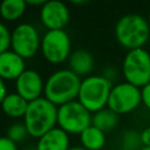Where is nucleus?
<instances>
[{
    "mask_svg": "<svg viewBox=\"0 0 150 150\" xmlns=\"http://www.w3.org/2000/svg\"><path fill=\"white\" fill-rule=\"evenodd\" d=\"M117 121H118L117 114L110 110L109 108H104L102 110L94 112L91 117V125L105 132V131H110L111 129H114L117 124Z\"/></svg>",
    "mask_w": 150,
    "mask_h": 150,
    "instance_id": "17",
    "label": "nucleus"
},
{
    "mask_svg": "<svg viewBox=\"0 0 150 150\" xmlns=\"http://www.w3.org/2000/svg\"><path fill=\"white\" fill-rule=\"evenodd\" d=\"M82 146L87 150H100L105 143V135L103 131L94 125H89L80 135Z\"/></svg>",
    "mask_w": 150,
    "mask_h": 150,
    "instance_id": "16",
    "label": "nucleus"
},
{
    "mask_svg": "<svg viewBox=\"0 0 150 150\" xmlns=\"http://www.w3.org/2000/svg\"><path fill=\"white\" fill-rule=\"evenodd\" d=\"M141 142L145 146H150V128H146L141 134Z\"/></svg>",
    "mask_w": 150,
    "mask_h": 150,
    "instance_id": "23",
    "label": "nucleus"
},
{
    "mask_svg": "<svg viewBox=\"0 0 150 150\" xmlns=\"http://www.w3.org/2000/svg\"><path fill=\"white\" fill-rule=\"evenodd\" d=\"M28 103L23 97H21L18 93H9L6 95L4 101L0 103L2 111L13 118H19L25 116Z\"/></svg>",
    "mask_w": 150,
    "mask_h": 150,
    "instance_id": "15",
    "label": "nucleus"
},
{
    "mask_svg": "<svg viewBox=\"0 0 150 150\" xmlns=\"http://www.w3.org/2000/svg\"><path fill=\"white\" fill-rule=\"evenodd\" d=\"M27 135H28V131H27L23 122L22 123H14L7 130V137L15 143L21 142Z\"/></svg>",
    "mask_w": 150,
    "mask_h": 150,
    "instance_id": "19",
    "label": "nucleus"
},
{
    "mask_svg": "<svg viewBox=\"0 0 150 150\" xmlns=\"http://www.w3.org/2000/svg\"><path fill=\"white\" fill-rule=\"evenodd\" d=\"M0 150H18V145L7 136H0Z\"/></svg>",
    "mask_w": 150,
    "mask_h": 150,
    "instance_id": "21",
    "label": "nucleus"
},
{
    "mask_svg": "<svg viewBox=\"0 0 150 150\" xmlns=\"http://www.w3.org/2000/svg\"><path fill=\"white\" fill-rule=\"evenodd\" d=\"M148 22H149V26H150V12H149V18H148Z\"/></svg>",
    "mask_w": 150,
    "mask_h": 150,
    "instance_id": "28",
    "label": "nucleus"
},
{
    "mask_svg": "<svg viewBox=\"0 0 150 150\" xmlns=\"http://www.w3.org/2000/svg\"><path fill=\"white\" fill-rule=\"evenodd\" d=\"M40 49L48 62L61 63L70 56V38L64 29H47L41 38Z\"/></svg>",
    "mask_w": 150,
    "mask_h": 150,
    "instance_id": "7",
    "label": "nucleus"
},
{
    "mask_svg": "<svg viewBox=\"0 0 150 150\" xmlns=\"http://www.w3.org/2000/svg\"><path fill=\"white\" fill-rule=\"evenodd\" d=\"M27 2L25 0H4L0 4V15L7 21H15L25 13Z\"/></svg>",
    "mask_w": 150,
    "mask_h": 150,
    "instance_id": "18",
    "label": "nucleus"
},
{
    "mask_svg": "<svg viewBox=\"0 0 150 150\" xmlns=\"http://www.w3.org/2000/svg\"><path fill=\"white\" fill-rule=\"evenodd\" d=\"M81 79L70 69H59L45 82V97L56 107L75 101L79 96Z\"/></svg>",
    "mask_w": 150,
    "mask_h": 150,
    "instance_id": "1",
    "label": "nucleus"
},
{
    "mask_svg": "<svg viewBox=\"0 0 150 150\" xmlns=\"http://www.w3.org/2000/svg\"><path fill=\"white\" fill-rule=\"evenodd\" d=\"M6 95H7V89H6V86H5L4 80L0 77V103L4 101V98L6 97Z\"/></svg>",
    "mask_w": 150,
    "mask_h": 150,
    "instance_id": "24",
    "label": "nucleus"
},
{
    "mask_svg": "<svg viewBox=\"0 0 150 150\" xmlns=\"http://www.w3.org/2000/svg\"><path fill=\"white\" fill-rule=\"evenodd\" d=\"M68 150H87V149H84L83 146H70Z\"/></svg>",
    "mask_w": 150,
    "mask_h": 150,
    "instance_id": "26",
    "label": "nucleus"
},
{
    "mask_svg": "<svg viewBox=\"0 0 150 150\" xmlns=\"http://www.w3.org/2000/svg\"><path fill=\"white\" fill-rule=\"evenodd\" d=\"M26 2H27V5H41V6H42L46 1H45V0H38V1H36V0H28V1H26Z\"/></svg>",
    "mask_w": 150,
    "mask_h": 150,
    "instance_id": "25",
    "label": "nucleus"
},
{
    "mask_svg": "<svg viewBox=\"0 0 150 150\" xmlns=\"http://www.w3.org/2000/svg\"><path fill=\"white\" fill-rule=\"evenodd\" d=\"M57 123V107L45 96L28 103L23 116V124L32 137L40 138L54 129Z\"/></svg>",
    "mask_w": 150,
    "mask_h": 150,
    "instance_id": "2",
    "label": "nucleus"
},
{
    "mask_svg": "<svg viewBox=\"0 0 150 150\" xmlns=\"http://www.w3.org/2000/svg\"><path fill=\"white\" fill-rule=\"evenodd\" d=\"M69 148V136L59 127L42 135L36 143V150H68Z\"/></svg>",
    "mask_w": 150,
    "mask_h": 150,
    "instance_id": "13",
    "label": "nucleus"
},
{
    "mask_svg": "<svg viewBox=\"0 0 150 150\" xmlns=\"http://www.w3.org/2000/svg\"><path fill=\"white\" fill-rule=\"evenodd\" d=\"M141 101V90L128 82H123L112 87L108 100V108L117 115L127 114L136 109Z\"/></svg>",
    "mask_w": 150,
    "mask_h": 150,
    "instance_id": "9",
    "label": "nucleus"
},
{
    "mask_svg": "<svg viewBox=\"0 0 150 150\" xmlns=\"http://www.w3.org/2000/svg\"><path fill=\"white\" fill-rule=\"evenodd\" d=\"M111 89V82L105 76H86L81 81L77 101L90 112H96L108 105Z\"/></svg>",
    "mask_w": 150,
    "mask_h": 150,
    "instance_id": "4",
    "label": "nucleus"
},
{
    "mask_svg": "<svg viewBox=\"0 0 150 150\" xmlns=\"http://www.w3.org/2000/svg\"><path fill=\"white\" fill-rule=\"evenodd\" d=\"M25 59L12 49L0 54V77L2 80H16L23 71Z\"/></svg>",
    "mask_w": 150,
    "mask_h": 150,
    "instance_id": "12",
    "label": "nucleus"
},
{
    "mask_svg": "<svg viewBox=\"0 0 150 150\" xmlns=\"http://www.w3.org/2000/svg\"><path fill=\"white\" fill-rule=\"evenodd\" d=\"M141 96H142V102L150 109V83L144 86L141 90Z\"/></svg>",
    "mask_w": 150,
    "mask_h": 150,
    "instance_id": "22",
    "label": "nucleus"
},
{
    "mask_svg": "<svg viewBox=\"0 0 150 150\" xmlns=\"http://www.w3.org/2000/svg\"><path fill=\"white\" fill-rule=\"evenodd\" d=\"M91 112L77 100L57 107V125L68 135H81L91 125Z\"/></svg>",
    "mask_w": 150,
    "mask_h": 150,
    "instance_id": "5",
    "label": "nucleus"
},
{
    "mask_svg": "<svg viewBox=\"0 0 150 150\" xmlns=\"http://www.w3.org/2000/svg\"><path fill=\"white\" fill-rule=\"evenodd\" d=\"M69 69L77 76L88 75L94 68L93 55L84 49H77L69 56Z\"/></svg>",
    "mask_w": 150,
    "mask_h": 150,
    "instance_id": "14",
    "label": "nucleus"
},
{
    "mask_svg": "<svg viewBox=\"0 0 150 150\" xmlns=\"http://www.w3.org/2000/svg\"><path fill=\"white\" fill-rule=\"evenodd\" d=\"M123 75L137 88L150 83V54L143 48L129 50L123 60Z\"/></svg>",
    "mask_w": 150,
    "mask_h": 150,
    "instance_id": "6",
    "label": "nucleus"
},
{
    "mask_svg": "<svg viewBox=\"0 0 150 150\" xmlns=\"http://www.w3.org/2000/svg\"><path fill=\"white\" fill-rule=\"evenodd\" d=\"M11 40H12V32H9V29L2 22H0V54L9 49Z\"/></svg>",
    "mask_w": 150,
    "mask_h": 150,
    "instance_id": "20",
    "label": "nucleus"
},
{
    "mask_svg": "<svg viewBox=\"0 0 150 150\" xmlns=\"http://www.w3.org/2000/svg\"><path fill=\"white\" fill-rule=\"evenodd\" d=\"M40 19L48 30L63 29L69 21L68 6L59 0L46 1L40 8Z\"/></svg>",
    "mask_w": 150,
    "mask_h": 150,
    "instance_id": "10",
    "label": "nucleus"
},
{
    "mask_svg": "<svg viewBox=\"0 0 150 150\" xmlns=\"http://www.w3.org/2000/svg\"><path fill=\"white\" fill-rule=\"evenodd\" d=\"M149 35V22L138 14L123 15L115 27V36L118 43L129 50L142 48L148 41Z\"/></svg>",
    "mask_w": 150,
    "mask_h": 150,
    "instance_id": "3",
    "label": "nucleus"
},
{
    "mask_svg": "<svg viewBox=\"0 0 150 150\" xmlns=\"http://www.w3.org/2000/svg\"><path fill=\"white\" fill-rule=\"evenodd\" d=\"M15 93H18L27 102H32L42 97L41 94L45 91V83L41 75L36 70L26 69L15 80Z\"/></svg>",
    "mask_w": 150,
    "mask_h": 150,
    "instance_id": "11",
    "label": "nucleus"
},
{
    "mask_svg": "<svg viewBox=\"0 0 150 150\" xmlns=\"http://www.w3.org/2000/svg\"><path fill=\"white\" fill-rule=\"evenodd\" d=\"M141 150H150V146H144V148H142Z\"/></svg>",
    "mask_w": 150,
    "mask_h": 150,
    "instance_id": "27",
    "label": "nucleus"
},
{
    "mask_svg": "<svg viewBox=\"0 0 150 150\" xmlns=\"http://www.w3.org/2000/svg\"><path fill=\"white\" fill-rule=\"evenodd\" d=\"M41 39L39 36L38 29L27 22L19 23L12 32L11 47L23 59H30L34 56L40 48Z\"/></svg>",
    "mask_w": 150,
    "mask_h": 150,
    "instance_id": "8",
    "label": "nucleus"
}]
</instances>
